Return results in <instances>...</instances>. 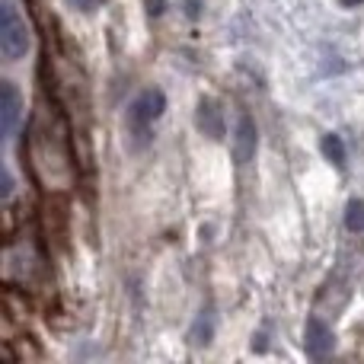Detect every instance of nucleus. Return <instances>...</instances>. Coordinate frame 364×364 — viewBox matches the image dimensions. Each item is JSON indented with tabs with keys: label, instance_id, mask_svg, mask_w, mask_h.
Segmentation results:
<instances>
[{
	"label": "nucleus",
	"instance_id": "1",
	"mask_svg": "<svg viewBox=\"0 0 364 364\" xmlns=\"http://www.w3.org/2000/svg\"><path fill=\"white\" fill-rule=\"evenodd\" d=\"M26 160L36 182L48 195H68L77 182L70 128L64 112L48 100H38L26 128Z\"/></svg>",
	"mask_w": 364,
	"mask_h": 364
},
{
	"label": "nucleus",
	"instance_id": "2",
	"mask_svg": "<svg viewBox=\"0 0 364 364\" xmlns=\"http://www.w3.org/2000/svg\"><path fill=\"white\" fill-rule=\"evenodd\" d=\"M45 278V256L38 252L36 237L23 233V237H10L4 250V282L6 284H23L32 288Z\"/></svg>",
	"mask_w": 364,
	"mask_h": 364
},
{
	"label": "nucleus",
	"instance_id": "3",
	"mask_svg": "<svg viewBox=\"0 0 364 364\" xmlns=\"http://www.w3.org/2000/svg\"><path fill=\"white\" fill-rule=\"evenodd\" d=\"M32 45V23L19 0H0V51L6 61L26 58Z\"/></svg>",
	"mask_w": 364,
	"mask_h": 364
},
{
	"label": "nucleus",
	"instance_id": "4",
	"mask_svg": "<svg viewBox=\"0 0 364 364\" xmlns=\"http://www.w3.org/2000/svg\"><path fill=\"white\" fill-rule=\"evenodd\" d=\"M164 109H166V96L160 93V90H144V93L132 102L128 119H132V128H134V134H138L141 141H144L147 128L154 125V119H160V112H164Z\"/></svg>",
	"mask_w": 364,
	"mask_h": 364
},
{
	"label": "nucleus",
	"instance_id": "5",
	"mask_svg": "<svg viewBox=\"0 0 364 364\" xmlns=\"http://www.w3.org/2000/svg\"><path fill=\"white\" fill-rule=\"evenodd\" d=\"M336 339H333V329L320 320V316H310L307 329H304V348H307L310 358H326L333 352Z\"/></svg>",
	"mask_w": 364,
	"mask_h": 364
},
{
	"label": "nucleus",
	"instance_id": "6",
	"mask_svg": "<svg viewBox=\"0 0 364 364\" xmlns=\"http://www.w3.org/2000/svg\"><path fill=\"white\" fill-rule=\"evenodd\" d=\"M256 144H259V134H256L252 119L250 115H240L237 132H233V157H237V164H250L256 157Z\"/></svg>",
	"mask_w": 364,
	"mask_h": 364
},
{
	"label": "nucleus",
	"instance_id": "7",
	"mask_svg": "<svg viewBox=\"0 0 364 364\" xmlns=\"http://www.w3.org/2000/svg\"><path fill=\"white\" fill-rule=\"evenodd\" d=\"M19 109H23V102H19L16 87L4 80V87H0V132H4V138H13V132H16Z\"/></svg>",
	"mask_w": 364,
	"mask_h": 364
},
{
	"label": "nucleus",
	"instance_id": "8",
	"mask_svg": "<svg viewBox=\"0 0 364 364\" xmlns=\"http://www.w3.org/2000/svg\"><path fill=\"white\" fill-rule=\"evenodd\" d=\"M195 122H198V132L208 134L211 141H220L224 138V119H220V109L214 100H201L198 102V115H195Z\"/></svg>",
	"mask_w": 364,
	"mask_h": 364
},
{
	"label": "nucleus",
	"instance_id": "9",
	"mask_svg": "<svg viewBox=\"0 0 364 364\" xmlns=\"http://www.w3.org/2000/svg\"><path fill=\"white\" fill-rule=\"evenodd\" d=\"M323 154H326V160H333L336 166H346V144H342L339 134H326V138H323Z\"/></svg>",
	"mask_w": 364,
	"mask_h": 364
},
{
	"label": "nucleus",
	"instance_id": "10",
	"mask_svg": "<svg viewBox=\"0 0 364 364\" xmlns=\"http://www.w3.org/2000/svg\"><path fill=\"white\" fill-rule=\"evenodd\" d=\"M346 227L352 233H364V201H352L346 211Z\"/></svg>",
	"mask_w": 364,
	"mask_h": 364
},
{
	"label": "nucleus",
	"instance_id": "11",
	"mask_svg": "<svg viewBox=\"0 0 364 364\" xmlns=\"http://www.w3.org/2000/svg\"><path fill=\"white\" fill-rule=\"evenodd\" d=\"M211 333H214L211 316H201V320L195 323V329H192V342L195 346H208V342H211Z\"/></svg>",
	"mask_w": 364,
	"mask_h": 364
},
{
	"label": "nucleus",
	"instance_id": "12",
	"mask_svg": "<svg viewBox=\"0 0 364 364\" xmlns=\"http://www.w3.org/2000/svg\"><path fill=\"white\" fill-rule=\"evenodd\" d=\"M74 10H80V13H93V10H100L102 6V0H68Z\"/></svg>",
	"mask_w": 364,
	"mask_h": 364
},
{
	"label": "nucleus",
	"instance_id": "13",
	"mask_svg": "<svg viewBox=\"0 0 364 364\" xmlns=\"http://www.w3.org/2000/svg\"><path fill=\"white\" fill-rule=\"evenodd\" d=\"M186 10L188 16H198V0H186Z\"/></svg>",
	"mask_w": 364,
	"mask_h": 364
},
{
	"label": "nucleus",
	"instance_id": "14",
	"mask_svg": "<svg viewBox=\"0 0 364 364\" xmlns=\"http://www.w3.org/2000/svg\"><path fill=\"white\" fill-rule=\"evenodd\" d=\"M339 4H342V6H358L361 0H339Z\"/></svg>",
	"mask_w": 364,
	"mask_h": 364
}]
</instances>
